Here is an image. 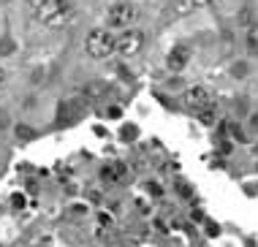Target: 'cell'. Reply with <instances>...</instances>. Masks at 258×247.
Masks as SVG:
<instances>
[{
  "mask_svg": "<svg viewBox=\"0 0 258 247\" xmlns=\"http://www.w3.org/2000/svg\"><path fill=\"white\" fill-rule=\"evenodd\" d=\"M85 54L90 60H106L117 52V35L109 27H93L85 35Z\"/></svg>",
  "mask_w": 258,
  "mask_h": 247,
  "instance_id": "obj_1",
  "label": "cell"
},
{
  "mask_svg": "<svg viewBox=\"0 0 258 247\" xmlns=\"http://www.w3.org/2000/svg\"><path fill=\"white\" fill-rule=\"evenodd\" d=\"M136 17H139V9L131 0H117V3H111L106 9V27L122 33L136 22Z\"/></svg>",
  "mask_w": 258,
  "mask_h": 247,
  "instance_id": "obj_2",
  "label": "cell"
},
{
  "mask_svg": "<svg viewBox=\"0 0 258 247\" xmlns=\"http://www.w3.org/2000/svg\"><path fill=\"white\" fill-rule=\"evenodd\" d=\"M142 49H144V33L139 30V27H128V30H122L117 35V52L114 54L131 60V57H136Z\"/></svg>",
  "mask_w": 258,
  "mask_h": 247,
  "instance_id": "obj_3",
  "label": "cell"
},
{
  "mask_svg": "<svg viewBox=\"0 0 258 247\" xmlns=\"http://www.w3.org/2000/svg\"><path fill=\"white\" fill-rule=\"evenodd\" d=\"M182 101H185L187 109L201 111V109H207V106H212V93H209L204 84H190L182 93Z\"/></svg>",
  "mask_w": 258,
  "mask_h": 247,
  "instance_id": "obj_4",
  "label": "cell"
},
{
  "mask_svg": "<svg viewBox=\"0 0 258 247\" xmlns=\"http://www.w3.org/2000/svg\"><path fill=\"white\" fill-rule=\"evenodd\" d=\"M187 63H190V46H187V44L171 46L169 54H166V68H169L171 74H179V71H185Z\"/></svg>",
  "mask_w": 258,
  "mask_h": 247,
  "instance_id": "obj_5",
  "label": "cell"
},
{
  "mask_svg": "<svg viewBox=\"0 0 258 247\" xmlns=\"http://www.w3.org/2000/svg\"><path fill=\"white\" fill-rule=\"evenodd\" d=\"M71 6H74L71 0H46V3L36 11V19H38L41 25H46L49 19H54L57 14H62L66 9H71Z\"/></svg>",
  "mask_w": 258,
  "mask_h": 247,
  "instance_id": "obj_6",
  "label": "cell"
},
{
  "mask_svg": "<svg viewBox=\"0 0 258 247\" xmlns=\"http://www.w3.org/2000/svg\"><path fill=\"white\" fill-rule=\"evenodd\" d=\"M196 9H199L196 0H171V3H169L171 17H187V14H193Z\"/></svg>",
  "mask_w": 258,
  "mask_h": 247,
  "instance_id": "obj_7",
  "label": "cell"
},
{
  "mask_svg": "<svg viewBox=\"0 0 258 247\" xmlns=\"http://www.w3.org/2000/svg\"><path fill=\"white\" fill-rule=\"evenodd\" d=\"M74 19H76V6H71V9H66L62 14H57L54 19H49V22H46V27H52V30H60V27L71 25Z\"/></svg>",
  "mask_w": 258,
  "mask_h": 247,
  "instance_id": "obj_8",
  "label": "cell"
},
{
  "mask_svg": "<svg viewBox=\"0 0 258 247\" xmlns=\"http://www.w3.org/2000/svg\"><path fill=\"white\" fill-rule=\"evenodd\" d=\"M245 46H247L250 54H258V22L247 25V30H245Z\"/></svg>",
  "mask_w": 258,
  "mask_h": 247,
  "instance_id": "obj_9",
  "label": "cell"
},
{
  "mask_svg": "<svg viewBox=\"0 0 258 247\" xmlns=\"http://www.w3.org/2000/svg\"><path fill=\"white\" fill-rule=\"evenodd\" d=\"M228 74H231V79H247V74H250V63L247 60H234L231 66H228Z\"/></svg>",
  "mask_w": 258,
  "mask_h": 247,
  "instance_id": "obj_10",
  "label": "cell"
},
{
  "mask_svg": "<svg viewBox=\"0 0 258 247\" xmlns=\"http://www.w3.org/2000/svg\"><path fill=\"white\" fill-rule=\"evenodd\" d=\"M85 95H90V98H101L103 95V84H87V87H85Z\"/></svg>",
  "mask_w": 258,
  "mask_h": 247,
  "instance_id": "obj_11",
  "label": "cell"
},
{
  "mask_svg": "<svg viewBox=\"0 0 258 247\" xmlns=\"http://www.w3.org/2000/svg\"><path fill=\"white\" fill-rule=\"evenodd\" d=\"M201 122H207V125H212V122H215V109H212V106L201 109Z\"/></svg>",
  "mask_w": 258,
  "mask_h": 247,
  "instance_id": "obj_12",
  "label": "cell"
},
{
  "mask_svg": "<svg viewBox=\"0 0 258 247\" xmlns=\"http://www.w3.org/2000/svg\"><path fill=\"white\" fill-rule=\"evenodd\" d=\"M0 54H14V41H11V38H3V41H0Z\"/></svg>",
  "mask_w": 258,
  "mask_h": 247,
  "instance_id": "obj_13",
  "label": "cell"
},
{
  "mask_svg": "<svg viewBox=\"0 0 258 247\" xmlns=\"http://www.w3.org/2000/svg\"><path fill=\"white\" fill-rule=\"evenodd\" d=\"M25 3H27V6H30V9H33V11H38V9H41V6H44V3H46V0H25Z\"/></svg>",
  "mask_w": 258,
  "mask_h": 247,
  "instance_id": "obj_14",
  "label": "cell"
},
{
  "mask_svg": "<svg viewBox=\"0 0 258 247\" xmlns=\"http://www.w3.org/2000/svg\"><path fill=\"white\" fill-rule=\"evenodd\" d=\"M6 79H9V71H6V66H0V87L6 84Z\"/></svg>",
  "mask_w": 258,
  "mask_h": 247,
  "instance_id": "obj_15",
  "label": "cell"
},
{
  "mask_svg": "<svg viewBox=\"0 0 258 247\" xmlns=\"http://www.w3.org/2000/svg\"><path fill=\"white\" fill-rule=\"evenodd\" d=\"M250 128L258 131V111H253V114H250Z\"/></svg>",
  "mask_w": 258,
  "mask_h": 247,
  "instance_id": "obj_16",
  "label": "cell"
},
{
  "mask_svg": "<svg viewBox=\"0 0 258 247\" xmlns=\"http://www.w3.org/2000/svg\"><path fill=\"white\" fill-rule=\"evenodd\" d=\"M209 3V0H196V6H207Z\"/></svg>",
  "mask_w": 258,
  "mask_h": 247,
  "instance_id": "obj_17",
  "label": "cell"
}]
</instances>
